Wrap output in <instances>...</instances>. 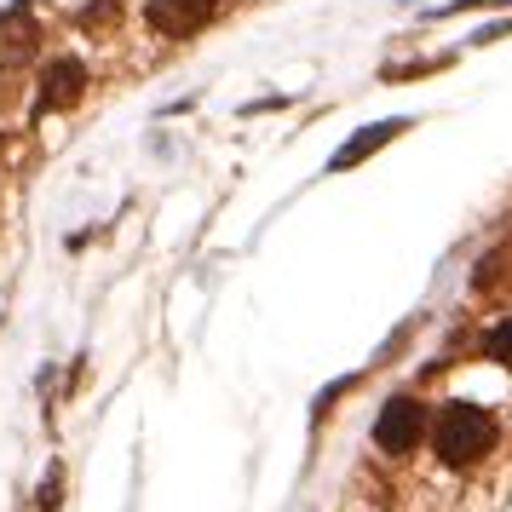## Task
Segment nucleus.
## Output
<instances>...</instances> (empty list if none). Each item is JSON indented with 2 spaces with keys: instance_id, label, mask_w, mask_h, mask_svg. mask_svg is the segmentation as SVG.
I'll use <instances>...</instances> for the list:
<instances>
[{
  "instance_id": "obj_7",
  "label": "nucleus",
  "mask_w": 512,
  "mask_h": 512,
  "mask_svg": "<svg viewBox=\"0 0 512 512\" xmlns=\"http://www.w3.org/2000/svg\"><path fill=\"white\" fill-rule=\"evenodd\" d=\"M484 351L495 357V363H507V369H512V317H507V323H495V328H489Z\"/></svg>"
},
{
  "instance_id": "obj_3",
  "label": "nucleus",
  "mask_w": 512,
  "mask_h": 512,
  "mask_svg": "<svg viewBox=\"0 0 512 512\" xmlns=\"http://www.w3.org/2000/svg\"><path fill=\"white\" fill-rule=\"evenodd\" d=\"M213 12H219V0H150L144 6V24L156 29V35L185 41V35H196V29L208 24Z\"/></svg>"
},
{
  "instance_id": "obj_5",
  "label": "nucleus",
  "mask_w": 512,
  "mask_h": 512,
  "mask_svg": "<svg viewBox=\"0 0 512 512\" xmlns=\"http://www.w3.org/2000/svg\"><path fill=\"white\" fill-rule=\"evenodd\" d=\"M81 87H87L81 58H58L47 70V81H41V104H47V110H70L75 98H81Z\"/></svg>"
},
{
  "instance_id": "obj_2",
  "label": "nucleus",
  "mask_w": 512,
  "mask_h": 512,
  "mask_svg": "<svg viewBox=\"0 0 512 512\" xmlns=\"http://www.w3.org/2000/svg\"><path fill=\"white\" fill-rule=\"evenodd\" d=\"M426 438V409H420L415 397H392L380 420H374V443L386 449V455H409L415 443Z\"/></svg>"
},
{
  "instance_id": "obj_4",
  "label": "nucleus",
  "mask_w": 512,
  "mask_h": 512,
  "mask_svg": "<svg viewBox=\"0 0 512 512\" xmlns=\"http://www.w3.org/2000/svg\"><path fill=\"white\" fill-rule=\"evenodd\" d=\"M35 52H41V29H35V18H29V6L0 12V75L24 70Z\"/></svg>"
},
{
  "instance_id": "obj_1",
  "label": "nucleus",
  "mask_w": 512,
  "mask_h": 512,
  "mask_svg": "<svg viewBox=\"0 0 512 512\" xmlns=\"http://www.w3.org/2000/svg\"><path fill=\"white\" fill-rule=\"evenodd\" d=\"M432 443H438V455L449 466H472L495 449V420L478 403H449L438 415V426H432Z\"/></svg>"
},
{
  "instance_id": "obj_6",
  "label": "nucleus",
  "mask_w": 512,
  "mask_h": 512,
  "mask_svg": "<svg viewBox=\"0 0 512 512\" xmlns=\"http://www.w3.org/2000/svg\"><path fill=\"white\" fill-rule=\"evenodd\" d=\"M397 133H403V121H380V127H363V133H357V139L340 150V156H334V167H357L363 156H374L380 144H392Z\"/></svg>"
}]
</instances>
